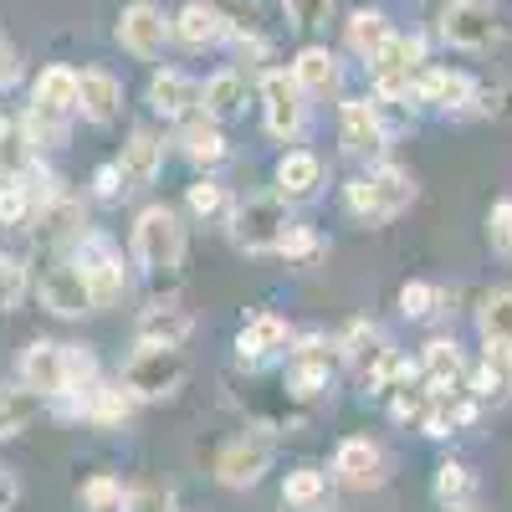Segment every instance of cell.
Instances as JSON below:
<instances>
[{
  "label": "cell",
  "instance_id": "cell-1",
  "mask_svg": "<svg viewBox=\"0 0 512 512\" xmlns=\"http://www.w3.org/2000/svg\"><path fill=\"white\" fill-rule=\"evenodd\" d=\"M344 200L364 226H384V221H395L400 210L415 205V180L395 164H379L374 175H359V180L344 185Z\"/></svg>",
  "mask_w": 512,
  "mask_h": 512
},
{
  "label": "cell",
  "instance_id": "cell-2",
  "mask_svg": "<svg viewBox=\"0 0 512 512\" xmlns=\"http://www.w3.org/2000/svg\"><path fill=\"white\" fill-rule=\"evenodd\" d=\"M507 31L512 26L492 0H446V11H441L446 47H461V52H487L497 41H507Z\"/></svg>",
  "mask_w": 512,
  "mask_h": 512
},
{
  "label": "cell",
  "instance_id": "cell-3",
  "mask_svg": "<svg viewBox=\"0 0 512 512\" xmlns=\"http://www.w3.org/2000/svg\"><path fill=\"white\" fill-rule=\"evenodd\" d=\"M185 256V226L169 205H149L134 221V262L144 272H175Z\"/></svg>",
  "mask_w": 512,
  "mask_h": 512
},
{
  "label": "cell",
  "instance_id": "cell-4",
  "mask_svg": "<svg viewBox=\"0 0 512 512\" xmlns=\"http://www.w3.org/2000/svg\"><path fill=\"white\" fill-rule=\"evenodd\" d=\"M185 384V354L180 349H139L123 369V390L134 400H164Z\"/></svg>",
  "mask_w": 512,
  "mask_h": 512
},
{
  "label": "cell",
  "instance_id": "cell-5",
  "mask_svg": "<svg viewBox=\"0 0 512 512\" xmlns=\"http://www.w3.org/2000/svg\"><path fill=\"white\" fill-rule=\"evenodd\" d=\"M287 231H292V216H287L282 195H256L231 216V241L241 251H277V241Z\"/></svg>",
  "mask_w": 512,
  "mask_h": 512
},
{
  "label": "cell",
  "instance_id": "cell-6",
  "mask_svg": "<svg viewBox=\"0 0 512 512\" xmlns=\"http://www.w3.org/2000/svg\"><path fill=\"white\" fill-rule=\"evenodd\" d=\"M272 472V441H262V436H236V441H226L221 451H216V482L221 487H256Z\"/></svg>",
  "mask_w": 512,
  "mask_h": 512
},
{
  "label": "cell",
  "instance_id": "cell-7",
  "mask_svg": "<svg viewBox=\"0 0 512 512\" xmlns=\"http://www.w3.org/2000/svg\"><path fill=\"white\" fill-rule=\"evenodd\" d=\"M308 93L297 88V82L287 72H267L262 77V113H267V134L277 139H292V134H303V123H308Z\"/></svg>",
  "mask_w": 512,
  "mask_h": 512
},
{
  "label": "cell",
  "instance_id": "cell-8",
  "mask_svg": "<svg viewBox=\"0 0 512 512\" xmlns=\"http://www.w3.org/2000/svg\"><path fill=\"white\" fill-rule=\"evenodd\" d=\"M77 272H82V282H88V292H93V308L118 303L123 287H128L123 262H118V251H113L108 241H82V251H77Z\"/></svg>",
  "mask_w": 512,
  "mask_h": 512
},
{
  "label": "cell",
  "instance_id": "cell-9",
  "mask_svg": "<svg viewBox=\"0 0 512 512\" xmlns=\"http://www.w3.org/2000/svg\"><path fill=\"white\" fill-rule=\"evenodd\" d=\"M333 472H338L344 487L369 492V487L384 482V451L369 436H349V441H338V451H333Z\"/></svg>",
  "mask_w": 512,
  "mask_h": 512
},
{
  "label": "cell",
  "instance_id": "cell-10",
  "mask_svg": "<svg viewBox=\"0 0 512 512\" xmlns=\"http://www.w3.org/2000/svg\"><path fill=\"white\" fill-rule=\"evenodd\" d=\"M21 379L31 395H67V344H47V338H36V344L21 354Z\"/></svg>",
  "mask_w": 512,
  "mask_h": 512
},
{
  "label": "cell",
  "instance_id": "cell-11",
  "mask_svg": "<svg viewBox=\"0 0 512 512\" xmlns=\"http://www.w3.org/2000/svg\"><path fill=\"white\" fill-rule=\"evenodd\" d=\"M41 303H47L57 318L93 313V292H88V282H82L77 262H57L52 272H41Z\"/></svg>",
  "mask_w": 512,
  "mask_h": 512
},
{
  "label": "cell",
  "instance_id": "cell-12",
  "mask_svg": "<svg viewBox=\"0 0 512 512\" xmlns=\"http://www.w3.org/2000/svg\"><path fill=\"white\" fill-rule=\"evenodd\" d=\"M164 36H169V21L164 11L154 6H128L118 16V41H123V52H134L139 62H154L164 52Z\"/></svg>",
  "mask_w": 512,
  "mask_h": 512
},
{
  "label": "cell",
  "instance_id": "cell-13",
  "mask_svg": "<svg viewBox=\"0 0 512 512\" xmlns=\"http://www.w3.org/2000/svg\"><path fill=\"white\" fill-rule=\"evenodd\" d=\"M338 128H344V149L359 154V159L384 149V123H379L369 98H349L344 108H338Z\"/></svg>",
  "mask_w": 512,
  "mask_h": 512
},
{
  "label": "cell",
  "instance_id": "cell-14",
  "mask_svg": "<svg viewBox=\"0 0 512 512\" xmlns=\"http://www.w3.org/2000/svg\"><path fill=\"white\" fill-rule=\"evenodd\" d=\"M118 103H123V88H118L113 72H103V67L77 72V113L88 123H113Z\"/></svg>",
  "mask_w": 512,
  "mask_h": 512
},
{
  "label": "cell",
  "instance_id": "cell-15",
  "mask_svg": "<svg viewBox=\"0 0 512 512\" xmlns=\"http://www.w3.org/2000/svg\"><path fill=\"white\" fill-rule=\"evenodd\" d=\"M164 169V144L154 128H134L123 144V159H118V175L123 185H154V175Z\"/></svg>",
  "mask_w": 512,
  "mask_h": 512
},
{
  "label": "cell",
  "instance_id": "cell-16",
  "mask_svg": "<svg viewBox=\"0 0 512 512\" xmlns=\"http://www.w3.org/2000/svg\"><path fill=\"white\" fill-rule=\"evenodd\" d=\"M190 313L185 308H175V303H154V308H144L139 313V344H149V349H180L185 338H190Z\"/></svg>",
  "mask_w": 512,
  "mask_h": 512
},
{
  "label": "cell",
  "instance_id": "cell-17",
  "mask_svg": "<svg viewBox=\"0 0 512 512\" xmlns=\"http://www.w3.org/2000/svg\"><path fill=\"white\" fill-rule=\"evenodd\" d=\"M292 82L303 93L323 98V93H338V82H344V67H338V57L328 47H303L292 62Z\"/></svg>",
  "mask_w": 512,
  "mask_h": 512
},
{
  "label": "cell",
  "instance_id": "cell-18",
  "mask_svg": "<svg viewBox=\"0 0 512 512\" xmlns=\"http://www.w3.org/2000/svg\"><path fill=\"white\" fill-rule=\"evenodd\" d=\"M415 98L425 103H441V108H466L477 98V82L466 77V72H446V67H425L415 77Z\"/></svg>",
  "mask_w": 512,
  "mask_h": 512
},
{
  "label": "cell",
  "instance_id": "cell-19",
  "mask_svg": "<svg viewBox=\"0 0 512 512\" xmlns=\"http://www.w3.org/2000/svg\"><path fill=\"white\" fill-rule=\"evenodd\" d=\"M472 390H477V400H487V405H502V400H512V349H502V344H487L482 364L472 369Z\"/></svg>",
  "mask_w": 512,
  "mask_h": 512
},
{
  "label": "cell",
  "instance_id": "cell-20",
  "mask_svg": "<svg viewBox=\"0 0 512 512\" xmlns=\"http://www.w3.org/2000/svg\"><path fill=\"white\" fill-rule=\"evenodd\" d=\"M292 344V328L277 318V313H262V318H251L246 328H241V338H236V349H241V359H251V364H262V359H272L277 349H287Z\"/></svg>",
  "mask_w": 512,
  "mask_h": 512
},
{
  "label": "cell",
  "instance_id": "cell-21",
  "mask_svg": "<svg viewBox=\"0 0 512 512\" xmlns=\"http://www.w3.org/2000/svg\"><path fill=\"white\" fill-rule=\"evenodd\" d=\"M200 103H205V118H236V113H246V77L236 67H221L200 88Z\"/></svg>",
  "mask_w": 512,
  "mask_h": 512
},
{
  "label": "cell",
  "instance_id": "cell-22",
  "mask_svg": "<svg viewBox=\"0 0 512 512\" xmlns=\"http://www.w3.org/2000/svg\"><path fill=\"white\" fill-rule=\"evenodd\" d=\"M277 185H282L287 200H308V195L323 185V164H318V154H308V149L282 154V159H277Z\"/></svg>",
  "mask_w": 512,
  "mask_h": 512
},
{
  "label": "cell",
  "instance_id": "cell-23",
  "mask_svg": "<svg viewBox=\"0 0 512 512\" xmlns=\"http://www.w3.org/2000/svg\"><path fill=\"white\" fill-rule=\"evenodd\" d=\"M190 103H200V88H195L185 72H154V82H149V108H154V113L185 118Z\"/></svg>",
  "mask_w": 512,
  "mask_h": 512
},
{
  "label": "cell",
  "instance_id": "cell-24",
  "mask_svg": "<svg viewBox=\"0 0 512 512\" xmlns=\"http://www.w3.org/2000/svg\"><path fill=\"white\" fill-rule=\"evenodd\" d=\"M175 36L185 41V47H210V41L226 36V16L216 6H205V0H190V6H180V16H175Z\"/></svg>",
  "mask_w": 512,
  "mask_h": 512
},
{
  "label": "cell",
  "instance_id": "cell-25",
  "mask_svg": "<svg viewBox=\"0 0 512 512\" xmlns=\"http://www.w3.org/2000/svg\"><path fill=\"white\" fill-rule=\"evenodd\" d=\"M31 103L72 118L77 113V72L72 67H47V72L36 77V88H31Z\"/></svg>",
  "mask_w": 512,
  "mask_h": 512
},
{
  "label": "cell",
  "instance_id": "cell-26",
  "mask_svg": "<svg viewBox=\"0 0 512 512\" xmlns=\"http://www.w3.org/2000/svg\"><path fill=\"white\" fill-rule=\"evenodd\" d=\"M31 159H36V149H31V139H26V128L21 123H11V118H0V180H26L31 175Z\"/></svg>",
  "mask_w": 512,
  "mask_h": 512
},
{
  "label": "cell",
  "instance_id": "cell-27",
  "mask_svg": "<svg viewBox=\"0 0 512 512\" xmlns=\"http://www.w3.org/2000/svg\"><path fill=\"white\" fill-rule=\"evenodd\" d=\"M185 154L195 159V164H205V169H216L231 149H226V134H221V123L216 118H190L185 123Z\"/></svg>",
  "mask_w": 512,
  "mask_h": 512
},
{
  "label": "cell",
  "instance_id": "cell-28",
  "mask_svg": "<svg viewBox=\"0 0 512 512\" xmlns=\"http://www.w3.org/2000/svg\"><path fill=\"white\" fill-rule=\"evenodd\" d=\"M456 379H461V349L451 338L425 344V384H431V395L446 400V390H456Z\"/></svg>",
  "mask_w": 512,
  "mask_h": 512
},
{
  "label": "cell",
  "instance_id": "cell-29",
  "mask_svg": "<svg viewBox=\"0 0 512 512\" xmlns=\"http://www.w3.org/2000/svg\"><path fill=\"white\" fill-rule=\"evenodd\" d=\"M477 497V477H472V466H461V461H441L436 466V502L446 512H466Z\"/></svg>",
  "mask_w": 512,
  "mask_h": 512
},
{
  "label": "cell",
  "instance_id": "cell-30",
  "mask_svg": "<svg viewBox=\"0 0 512 512\" xmlns=\"http://www.w3.org/2000/svg\"><path fill=\"white\" fill-rule=\"evenodd\" d=\"M477 328L487 344H502L512 349V287H497L482 297V308H477Z\"/></svg>",
  "mask_w": 512,
  "mask_h": 512
},
{
  "label": "cell",
  "instance_id": "cell-31",
  "mask_svg": "<svg viewBox=\"0 0 512 512\" xmlns=\"http://www.w3.org/2000/svg\"><path fill=\"white\" fill-rule=\"evenodd\" d=\"M344 359L354 364V374H359V384H364L384 359H390V344H384V338H379L374 328H364V323H359V328L344 338Z\"/></svg>",
  "mask_w": 512,
  "mask_h": 512
},
{
  "label": "cell",
  "instance_id": "cell-32",
  "mask_svg": "<svg viewBox=\"0 0 512 512\" xmlns=\"http://www.w3.org/2000/svg\"><path fill=\"white\" fill-rule=\"evenodd\" d=\"M395 31H390V21H384L379 11H354V21H349V47L359 52V57H379V47L390 41Z\"/></svg>",
  "mask_w": 512,
  "mask_h": 512
},
{
  "label": "cell",
  "instance_id": "cell-33",
  "mask_svg": "<svg viewBox=\"0 0 512 512\" xmlns=\"http://www.w3.org/2000/svg\"><path fill=\"white\" fill-rule=\"evenodd\" d=\"M420 62H425V41L420 36H390L379 47V57H374V72H410L415 77Z\"/></svg>",
  "mask_w": 512,
  "mask_h": 512
},
{
  "label": "cell",
  "instance_id": "cell-34",
  "mask_svg": "<svg viewBox=\"0 0 512 512\" xmlns=\"http://www.w3.org/2000/svg\"><path fill=\"white\" fill-rule=\"evenodd\" d=\"M128 410H134V395H128L123 384H118V390H98V384H93V390L82 395V415H93L98 425H123Z\"/></svg>",
  "mask_w": 512,
  "mask_h": 512
},
{
  "label": "cell",
  "instance_id": "cell-35",
  "mask_svg": "<svg viewBox=\"0 0 512 512\" xmlns=\"http://www.w3.org/2000/svg\"><path fill=\"white\" fill-rule=\"evenodd\" d=\"M21 128H26L31 149H36V144H41V149L67 144V113H52V108H36V103H31V113L21 118Z\"/></svg>",
  "mask_w": 512,
  "mask_h": 512
},
{
  "label": "cell",
  "instance_id": "cell-36",
  "mask_svg": "<svg viewBox=\"0 0 512 512\" xmlns=\"http://www.w3.org/2000/svg\"><path fill=\"white\" fill-rule=\"evenodd\" d=\"M323 492H328V477L313 472V466H297V472H287V482H282V502L287 507H313Z\"/></svg>",
  "mask_w": 512,
  "mask_h": 512
},
{
  "label": "cell",
  "instance_id": "cell-37",
  "mask_svg": "<svg viewBox=\"0 0 512 512\" xmlns=\"http://www.w3.org/2000/svg\"><path fill=\"white\" fill-rule=\"evenodd\" d=\"M36 415V395H16V390H0V441L16 436L21 425Z\"/></svg>",
  "mask_w": 512,
  "mask_h": 512
},
{
  "label": "cell",
  "instance_id": "cell-38",
  "mask_svg": "<svg viewBox=\"0 0 512 512\" xmlns=\"http://www.w3.org/2000/svg\"><path fill=\"white\" fill-rule=\"evenodd\" d=\"M82 507H88V512H123L128 507V492L113 477H93L88 487H82Z\"/></svg>",
  "mask_w": 512,
  "mask_h": 512
},
{
  "label": "cell",
  "instance_id": "cell-39",
  "mask_svg": "<svg viewBox=\"0 0 512 512\" xmlns=\"http://www.w3.org/2000/svg\"><path fill=\"white\" fill-rule=\"evenodd\" d=\"M21 297H26V267H21V256H0V313L21 308Z\"/></svg>",
  "mask_w": 512,
  "mask_h": 512
},
{
  "label": "cell",
  "instance_id": "cell-40",
  "mask_svg": "<svg viewBox=\"0 0 512 512\" xmlns=\"http://www.w3.org/2000/svg\"><path fill=\"white\" fill-rule=\"evenodd\" d=\"M98 384V359L88 349H72L67 344V395H88Z\"/></svg>",
  "mask_w": 512,
  "mask_h": 512
},
{
  "label": "cell",
  "instance_id": "cell-41",
  "mask_svg": "<svg viewBox=\"0 0 512 512\" xmlns=\"http://www.w3.org/2000/svg\"><path fill=\"white\" fill-rule=\"evenodd\" d=\"M487 241H492V251L502 256V262H512V195L492 205V216H487Z\"/></svg>",
  "mask_w": 512,
  "mask_h": 512
},
{
  "label": "cell",
  "instance_id": "cell-42",
  "mask_svg": "<svg viewBox=\"0 0 512 512\" xmlns=\"http://www.w3.org/2000/svg\"><path fill=\"white\" fill-rule=\"evenodd\" d=\"M436 303H441V292H436L431 282H405V287H400V313H405V318H431Z\"/></svg>",
  "mask_w": 512,
  "mask_h": 512
},
{
  "label": "cell",
  "instance_id": "cell-43",
  "mask_svg": "<svg viewBox=\"0 0 512 512\" xmlns=\"http://www.w3.org/2000/svg\"><path fill=\"white\" fill-rule=\"evenodd\" d=\"M26 216H31V195H26V185H21V180L0 185V226H21Z\"/></svg>",
  "mask_w": 512,
  "mask_h": 512
},
{
  "label": "cell",
  "instance_id": "cell-44",
  "mask_svg": "<svg viewBox=\"0 0 512 512\" xmlns=\"http://www.w3.org/2000/svg\"><path fill=\"white\" fill-rule=\"evenodd\" d=\"M190 210H195V216H221V210H226V190L216 180H195L190 185Z\"/></svg>",
  "mask_w": 512,
  "mask_h": 512
},
{
  "label": "cell",
  "instance_id": "cell-45",
  "mask_svg": "<svg viewBox=\"0 0 512 512\" xmlns=\"http://www.w3.org/2000/svg\"><path fill=\"white\" fill-rule=\"evenodd\" d=\"M287 6V16H292V26H328V11H333V0H282Z\"/></svg>",
  "mask_w": 512,
  "mask_h": 512
},
{
  "label": "cell",
  "instance_id": "cell-46",
  "mask_svg": "<svg viewBox=\"0 0 512 512\" xmlns=\"http://www.w3.org/2000/svg\"><path fill=\"white\" fill-rule=\"evenodd\" d=\"M374 88H379V98H390V103H410L415 98V77L410 72H374Z\"/></svg>",
  "mask_w": 512,
  "mask_h": 512
},
{
  "label": "cell",
  "instance_id": "cell-47",
  "mask_svg": "<svg viewBox=\"0 0 512 512\" xmlns=\"http://www.w3.org/2000/svg\"><path fill=\"white\" fill-rule=\"evenodd\" d=\"M277 251H282V256H313V251H318V236L303 231V226H292V231L277 241Z\"/></svg>",
  "mask_w": 512,
  "mask_h": 512
},
{
  "label": "cell",
  "instance_id": "cell-48",
  "mask_svg": "<svg viewBox=\"0 0 512 512\" xmlns=\"http://www.w3.org/2000/svg\"><path fill=\"white\" fill-rule=\"evenodd\" d=\"M93 190H98L103 200H113L118 190H128V185H123V175H118V164H103V169H98V175H93Z\"/></svg>",
  "mask_w": 512,
  "mask_h": 512
},
{
  "label": "cell",
  "instance_id": "cell-49",
  "mask_svg": "<svg viewBox=\"0 0 512 512\" xmlns=\"http://www.w3.org/2000/svg\"><path fill=\"white\" fill-rule=\"evenodd\" d=\"M21 77V62H16V47L6 36H0V88H11V82Z\"/></svg>",
  "mask_w": 512,
  "mask_h": 512
},
{
  "label": "cell",
  "instance_id": "cell-50",
  "mask_svg": "<svg viewBox=\"0 0 512 512\" xmlns=\"http://www.w3.org/2000/svg\"><path fill=\"white\" fill-rule=\"evenodd\" d=\"M16 497H21L16 477H11V472H0V512H11V507H16Z\"/></svg>",
  "mask_w": 512,
  "mask_h": 512
},
{
  "label": "cell",
  "instance_id": "cell-51",
  "mask_svg": "<svg viewBox=\"0 0 512 512\" xmlns=\"http://www.w3.org/2000/svg\"><path fill=\"white\" fill-rule=\"evenodd\" d=\"M466 512H472V507H466Z\"/></svg>",
  "mask_w": 512,
  "mask_h": 512
}]
</instances>
